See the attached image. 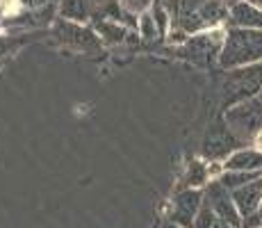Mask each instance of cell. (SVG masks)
I'll use <instances>...</instances> for the list:
<instances>
[{
    "mask_svg": "<svg viewBox=\"0 0 262 228\" xmlns=\"http://www.w3.org/2000/svg\"><path fill=\"white\" fill-rule=\"evenodd\" d=\"M224 121L230 128L242 144L246 146V141H253L255 135L262 133V100L260 98H249L242 103L233 105V108L224 110Z\"/></svg>",
    "mask_w": 262,
    "mask_h": 228,
    "instance_id": "5b68a950",
    "label": "cell"
},
{
    "mask_svg": "<svg viewBox=\"0 0 262 228\" xmlns=\"http://www.w3.org/2000/svg\"><path fill=\"white\" fill-rule=\"evenodd\" d=\"M246 3H251V5H255V7L262 9V0H246Z\"/></svg>",
    "mask_w": 262,
    "mask_h": 228,
    "instance_id": "d6986e66",
    "label": "cell"
},
{
    "mask_svg": "<svg viewBox=\"0 0 262 228\" xmlns=\"http://www.w3.org/2000/svg\"><path fill=\"white\" fill-rule=\"evenodd\" d=\"M57 14L64 21L71 23H87L96 14V0H59Z\"/></svg>",
    "mask_w": 262,
    "mask_h": 228,
    "instance_id": "8fae6325",
    "label": "cell"
},
{
    "mask_svg": "<svg viewBox=\"0 0 262 228\" xmlns=\"http://www.w3.org/2000/svg\"><path fill=\"white\" fill-rule=\"evenodd\" d=\"M233 201H235V205H237L242 219H244V217H251L262 203V178L233 190Z\"/></svg>",
    "mask_w": 262,
    "mask_h": 228,
    "instance_id": "30bf717a",
    "label": "cell"
},
{
    "mask_svg": "<svg viewBox=\"0 0 262 228\" xmlns=\"http://www.w3.org/2000/svg\"><path fill=\"white\" fill-rule=\"evenodd\" d=\"M224 39H226V28L205 30V32L191 34L187 42L176 46L173 53H176V57L194 62L199 67H212V64H219Z\"/></svg>",
    "mask_w": 262,
    "mask_h": 228,
    "instance_id": "277c9868",
    "label": "cell"
},
{
    "mask_svg": "<svg viewBox=\"0 0 262 228\" xmlns=\"http://www.w3.org/2000/svg\"><path fill=\"white\" fill-rule=\"evenodd\" d=\"M262 62V32L249 28H226L224 48L219 55L221 71H233Z\"/></svg>",
    "mask_w": 262,
    "mask_h": 228,
    "instance_id": "7a4b0ae2",
    "label": "cell"
},
{
    "mask_svg": "<svg viewBox=\"0 0 262 228\" xmlns=\"http://www.w3.org/2000/svg\"><path fill=\"white\" fill-rule=\"evenodd\" d=\"M239 149H244V144L230 133L224 116H219V119L212 121L210 128L205 130L203 141H201V158L205 162H221V164H224V162Z\"/></svg>",
    "mask_w": 262,
    "mask_h": 228,
    "instance_id": "8992f818",
    "label": "cell"
},
{
    "mask_svg": "<svg viewBox=\"0 0 262 228\" xmlns=\"http://www.w3.org/2000/svg\"><path fill=\"white\" fill-rule=\"evenodd\" d=\"M233 3H242V0H230V5H233Z\"/></svg>",
    "mask_w": 262,
    "mask_h": 228,
    "instance_id": "ffe728a7",
    "label": "cell"
},
{
    "mask_svg": "<svg viewBox=\"0 0 262 228\" xmlns=\"http://www.w3.org/2000/svg\"><path fill=\"white\" fill-rule=\"evenodd\" d=\"M258 98H260V100H262V91H260V96H258Z\"/></svg>",
    "mask_w": 262,
    "mask_h": 228,
    "instance_id": "44dd1931",
    "label": "cell"
},
{
    "mask_svg": "<svg viewBox=\"0 0 262 228\" xmlns=\"http://www.w3.org/2000/svg\"><path fill=\"white\" fill-rule=\"evenodd\" d=\"M162 228H183V226H176V224H171V221H164Z\"/></svg>",
    "mask_w": 262,
    "mask_h": 228,
    "instance_id": "ac0fdd59",
    "label": "cell"
},
{
    "mask_svg": "<svg viewBox=\"0 0 262 228\" xmlns=\"http://www.w3.org/2000/svg\"><path fill=\"white\" fill-rule=\"evenodd\" d=\"M53 34L64 46H71V48H78V50H98L100 46H103V42L98 39V34L94 32V28L82 25V23L64 21V18H57V21H55Z\"/></svg>",
    "mask_w": 262,
    "mask_h": 228,
    "instance_id": "9c48e42d",
    "label": "cell"
},
{
    "mask_svg": "<svg viewBox=\"0 0 262 228\" xmlns=\"http://www.w3.org/2000/svg\"><path fill=\"white\" fill-rule=\"evenodd\" d=\"M169 14L171 30L167 39L180 46L191 34L205 32V30L221 28L228 21V0H162Z\"/></svg>",
    "mask_w": 262,
    "mask_h": 228,
    "instance_id": "6da1fadb",
    "label": "cell"
},
{
    "mask_svg": "<svg viewBox=\"0 0 262 228\" xmlns=\"http://www.w3.org/2000/svg\"><path fill=\"white\" fill-rule=\"evenodd\" d=\"M224 171H262V151L253 146L235 151L228 160L224 162Z\"/></svg>",
    "mask_w": 262,
    "mask_h": 228,
    "instance_id": "7c38bea8",
    "label": "cell"
},
{
    "mask_svg": "<svg viewBox=\"0 0 262 228\" xmlns=\"http://www.w3.org/2000/svg\"><path fill=\"white\" fill-rule=\"evenodd\" d=\"M121 5H123L128 12H133V14H142V12H148L150 7H153L155 3H160V0H119Z\"/></svg>",
    "mask_w": 262,
    "mask_h": 228,
    "instance_id": "e0dca14e",
    "label": "cell"
},
{
    "mask_svg": "<svg viewBox=\"0 0 262 228\" xmlns=\"http://www.w3.org/2000/svg\"><path fill=\"white\" fill-rule=\"evenodd\" d=\"M212 178V167L208 164L205 160H191L187 164V171L180 178V187L178 190H205Z\"/></svg>",
    "mask_w": 262,
    "mask_h": 228,
    "instance_id": "4fadbf2b",
    "label": "cell"
},
{
    "mask_svg": "<svg viewBox=\"0 0 262 228\" xmlns=\"http://www.w3.org/2000/svg\"><path fill=\"white\" fill-rule=\"evenodd\" d=\"M94 32L98 34V39L103 44H121V42H125L128 34H133V30L121 25V23L107 21V18L94 16Z\"/></svg>",
    "mask_w": 262,
    "mask_h": 228,
    "instance_id": "5bb4252c",
    "label": "cell"
},
{
    "mask_svg": "<svg viewBox=\"0 0 262 228\" xmlns=\"http://www.w3.org/2000/svg\"><path fill=\"white\" fill-rule=\"evenodd\" d=\"M194 228H233V226H228L221 217H216L212 210H210V205H205L199 210V215H196V219H194Z\"/></svg>",
    "mask_w": 262,
    "mask_h": 228,
    "instance_id": "2e32d148",
    "label": "cell"
},
{
    "mask_svg": "<svg viewBox=\"0 0 262 228\" xmlns=\"http://www.w3.org/2000/svg\"><path fill=\"white\" fill-rule=\"evenodd\" d=\"M260 91H262V62L233 71H224V75L219 80L221 110L233 108L242 100L258 98Z\"/></svg>",
    "mask_w": 262,
    "mask_h": 228,
    "instance_id": "3957f363",
    "label": "cell"
},
{
    "mask_svg": "<svg viewBox=\"0 0 262 228\" xmlns=\"http://www.w3.org/2000/svg\"><path fill=\"white\" fill-rule=\"evenodd\" d=\"M137 32H139V37L146 39V42H158L160 39V30H158V25H155V18H153V14H150V9L139 14Z\"/></svg>",
    "mask_w": 262,
    "mask_h": 228,
    "instance_id": "9a60e30c",
    "label": "cell"
},
{
    "mask_svg": "<svg viewBox=\"0 0 262 228\" xmlns=\"http://www.w3.org/2000/svg\"><path fill=\"white\" fill-rule=\"evenodd\" d=\"M203 208V190H178L171 201L167 221L183 228H194V219Z\"/></svg>",
    "mask_w": 262,
    "mask_h": 228,
    "instance_id": "ba28073f",
    "label": "cell"
},
{
    "mask_svg": "<svg viewBox=\"0 0 262 228\" xmlns=\"http://www.w3.org/2000/svg\"><path fill=\"white\" fill-rule=\"evenodd\" d=\"M203 203L210 205V210H212L216 217H221L228 226L242 228V215H239L237 205H235V201H233V192L226 190V187L221 185L216 178L210 180L208 185H205Z\"/></svg>",
    "mask_w": 262,
    "mask_h": 228,
    "instance_id": "52a82bcc",
    "label": "cell"
}]
</instances>
